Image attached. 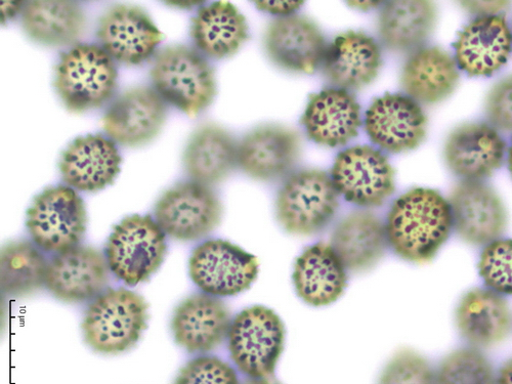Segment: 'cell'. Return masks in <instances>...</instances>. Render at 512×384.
Wrapping results in <instances>:
<instances>
[{
  "label": "cell",
  "instance_id": "obj_1",
  "mask_svg": "<svg viewBox=\"0 0 512 384\" xmlns=\"http://www.w3.org/2000/svg\"><path fill=\"white\" fill-rule=\"evenodd\" d=\"M389 247L405 262H432L453 229L448 200L438 191L414 188L392 204L386 221Z\"/></svg>",
  "mask_w": 512,
  "mask_h": 384
},
{
  "label": "cell",
  "instance_id": "obj_2",
  "mask_svg": "<svg viewBox=\"0 0 512 384\" xmlns=\"http://www.w3.org/2000/svg\"><path fill=\"white\" fill-rule=\"evenodd\" d=\"M148 304L126 288H108L89 305L81 324L95 352L117 355L134 348L147 327Z\"/></svg>",
  "mask_w": 512,
  "mask_h": 384
},
{
  "label": "cell",
  "instance_id": "obj_3",
  "mask_svg": "<svg viewBox=\"0 0 512 384\" xmlns=\"http://www.w3.org/2000/svg\"><path fill=\"white\" fill-rule=\"evenodd\" d=\"M153 89L189 117L207 109L217 95L215 69L198 51L186 46L165 48L150 72Z\"/></svg>",
  "mask_w": 512,
  "mask_h": 384
},
{
  "label": "cell",
  "instance_id": "obj_4",
  "mask_svg": "<svg viewBox=\"0 0 512 384\" xmlns=\"http://www.w3.org/2000/svg\"><path fill=\"white\" fill-rule=\"evenodd\" d=\"M339 197L330 175L319 169L298 170L287 177L278 191L277 220L291 235H318L335 219Z\"/></svg>",
  "mask_w": 512,
  "mask_h": 384
},
{
  "label": "cell",
  "instance_id": "obj_5",
  "mask_svg": "<svg viewBox=\"0 0 512 384\" xmlns=\"http://www.w3.org/2000/svg\"><path fill=\"white\" fill-rule=\"evenodd\" d=\"M114 60L99 46L80 45L61 55L54 87L73 113L101 108L117 88Z\"/></svg>",
  "mask_w": 512,
  "mask_h": 384
},
{
  "label": "cell",
  "instance_id": "obj_6",
  "mask_svg": "<svg viewBox=\"0 0 512 384\" xmlns=\"http://www.w3.org/2000/svg\"><path fill=\"white\" fill-rule=\"evenodd\" d=\"M286 331L278 314L264 306L244 309L232 320L228 347L232 362L248 378H269L284 352Z\"/></svg>",
  "mask_w": 512,
  "mask_h": 384
},
{
  "label": "cell",
  "instance_id": "obj_7",
  "mask_svg": "<svg viewBox=\"0 0 512 384\" xmlns=\"http://www.w3.org/2000/svg\"><path fill=\"white\" fill-rule=\"evenodd\" d=\"M166 235L149 215H134L113 228L105 249L110 271L128 286L147 281L161 266Z\"/></svg>",
  "mask_w": 512,
  "mask_h": 384
},
{
  "label": "cell",
  "instance_id": "obj_8",
  "mask_svg": "<svg viewBox=\"0 0 512 384\" xmlns=\"http://www.w3.org/2000/svg\"><path fill=\"white\" fill-rule=\"evenodd\" d=\"M88 215L78 193L68 186L49 188L35 197L27 210L26 226L42 251L60 253L80 245Z\"/></svg>",
  "mask_w": 512,
  "mask_h": 384
},
{
  "label": "cell",
  "instance_id": "obj_9",
  "mask_svg": "<svg viewBox=\"0 0 512 384\" xmlns=\"http://www.w3.org/2000/svg\"><path fill=\"white\" fill-rule=\"evenodd\" d=\"M154 217L166 236L183 242L198 241L219 227L223 204L211 186L183 182L163 193L155 205Z\"/></svg>",
  "mask_w": 512,
  "mask_h": 384
},
{
  "label": "cell",
  "instance_id": "obj_10",
  "mask_svg": "<svg viewBox=\"0 0 512 384\" xmlns=\"http://www.w3.org/2000/svg\"><path fill=\"white\" fill-rule=\"evenodd\" d=\"M330 178L339 196L361 209L381 207L396 191L395 169L389 158L370 146L340 152Z\"/></svg>",
  "mask_w": 512,
  "mask_h": 384
},
{
  "label": "cell",
  "instance_id": "obj_11",
  "mask_svg": "<svg viewBox=\"0 0 512 384\" xmlns=\"http://www.w3.org/2000/svg\"><path fill=\"white\" fill-rule=\"evenodd\" d=\"M192 281L203 293L216 297L236 296L255 282L260 264L254 255L222 239L197 246L190 258Z\"/></svg>",
  "mask_w": 512,
  "mask_h": 384
},
{
  "label": "cell",
  "instance_id": "obj_12",
  "mask_svg": "<svg viewBox=\"0 0 512 384\" xmlns=\"http://www.w3.org/2000/svg\"><path fill=\"white\" fill-rule=\"evenodd\" d=\"M453 229L464 242L488 245L505 233L507 210L496 190L484 181L462 180L448 199Z\"/></svg>",
  "mask_w": 512,
  "mask_h": 384
},
{
  "label": "cell",
  "instance_id": "obj_13",
  "mask_svg": "<svg viewBox=\"0 0 512 384\" xmlns=\"http://www.w3.org/2000/svg\"><path fill=\"white\" fill-rule=\"evenodd\" d=\"M365 130L381 150L401 154L418 148L428 133V117L421 105L404 94L375 99L365 114Z\"/></svg>",
  "mask_w": 512,
  "mask_h": 384
},
{
  "label": "cell",
  "instance_id": "obj_14",
  "mask_svg": "<svg viewBox=\"0 0 512 384\" xmlns=\"http://www.w3.org/2000/svg\"><path fill=\"white\" fill-rule=\"evenodd\" d=\"M110 272L100 250L78 245L57 253L49 262L46 287L64 303L90 302L106 290Z\"/></svg>",
  "mask_w": 512,
  "mask_h": 384
},
{
  "label": "cell",
  "instance_id": "obj_15",
  "mask_svg": "<svg viewBox=\"0 0 512 384\" xmlns=\"http://www.w3.org/2000/svg\"><path fill=\"white\" fill-rule=\"evenodd\" d=\"M301 153V137L291 128L262 125L239 143L238 166L253 180L273 182L290 175Z\"/></svg>",
  "mask_w": 512,
  "mask_h": 384
},
{
  "label": "cell",
  "instance_id": "obj_16",
  "mask_svg": "<svg viewBox=\"0 0 512 384\" xmlns=\"http://www.w3.org/2000/svg\"><path fill=\"white\" fill-rule=\"evenodd\" d=\"M507 144L490 123H464L448 136L444 158L451 172L466 181H484L503 165Z\"/></svg>",
  "mask_w": 512,
  "mask_h": 384
},
{
  "label": "cell",
  "instance_id": "obj_17",
  "mask_svg": "<svg viewBox=\"0 0 512 384\" xmlns=\"http://www.w3.org/2000/svg\"><path fill=\"white\" fill-rule=\"evenodd\" d=\"M97 36L114 61L130 66L151 58L163 39L143 9L126 5L112 7L100 18Z\"/></svg>",
  "mask_w": 512,
  "mask_h": 384
},
{
  "label": "cell",
  "instance_id": "obj_18",
  "mask_svg": "<svg viewBox=\"0 0 512 384\" xmlns=\"http://www.w3.org/2000/svg\"><path fill=\"white\" fill-rule=\"evenodd\" d=\"M167 106L149 87L124 92L110 106L102 119L106 135L124 147H140L154 140L162 130Z\"/></svg>",
  "mask_w": 512,
  "mask_h": 384
},
{
  "label": "cell",
  "instance_id": "obj_19",
  "mask_svg": "<svg viewBox=\"0 0 512 384\" xmlns=\"http://www.w3.org/2000/svg\"><path fill=\"white\" fill-rule=\"evenodd\" d=\"M264 45L276 66L304 74H312L322 67L328 49L316 23L297 14L274 20L265 32Z\"/></svg>",
  "mask_w": 512,
  "mask_h": 384
},
{
  "label": "cell",
  "instance_id": "obj_20",
  "mask_svg": "<svg viewBox=\"0 0 512 384\" xmlns=\"http://www.w3.org/2000/svg\"><path fill=\"white\" fill-rule=\"evenodd\" d=\"M459 70L469 76H491L509 60L512 32L503 15L476 18L458 33L454 44Z\"/></svg>",
  "mask_w": 512,
  "mask_h": 384
},
{
  "label": "cell",
  "instance_id": "obj_21",
  "mask_svg": "<svg viewBox=\"0 0 512 384\" xmlns=\"http://www.w3.org/2000/svg\"><path fill=\"white\" fill-rule=\"evenodd\" d=\"M308 138L327 147H344L359 135L361 106L355 96L338 88L325 89L310 97L302 117Z\"/></svg>",
  "mask_w": 512,
  "mask_h": 384
},
{
  "label": "cell",
  "instance_id": "obj_22",
  "mask_svg": "<svg viewBox=\"0 0 512 384\" xmlns=\"http://www.w3.org/2000/svg\"><path fill=\"white\" fill-rule=\"evenodd\" d=\"M229 308L221 298L194 294L174 313L172 330L176 343L189 353H209L228 339L232 324Z\"/></svg>",
  "mask_w": 512,
  "mask_h": 384
},
{
  "label": "cell",
  "instance_id": "obj_23",
  "mask_svg": "<svg viewBox=\"0 0 512 384\" xmlns=\"http://www.w3.org/2000/svg\"><path fill=\"white\" fill-rule=\"evenodd\" d=\"M121 161L112 140L102 135H88L74 140L63 152L60 172L68 187L82 192H97L115 181Z\"/></svg>",
  "mask_w": 512,
  "mask_h": 384
},
{
  "label": "cell",
  "instance_id": "obj_24",
  "mask_svg": "<svg viewBox=\"0 0 512 384\" xmlns=\"http://www.w3.org/2000/svg\"><path fill=\"white\" fill-rule=\"evenodd\" d=\"M382 53L371 36L349 31L328 46L322 68L334 88L346 91L368 87L379 74Z\"/></svg>",
  "mask_w": 512,
  "mask_h": 384
},
{
  "label": "cell",
  "instance_id": "obj_25",
  "mask_svg": "<svg viewBox=\"0 0 512 384\" xmlns=\"http://www.w3.org/2000/svg\"><path fill=\"white\" fill-rule=\"evenodd\" d=\"M292 279L297 295L315 308L336 303L349 280L345 264L333 247L324 242L309 246L298 256Z\"/></svg>",
  "mask_w": 512,
  "mask_h": 384
},
{
  "label": "cell",
  "instance_id": "obj_26",
  "mask_svg": "<svg viewBox=\"0 0 512 384\" xmlns=\"http://www.w3.org/2000/svg\"><path fill=\"white\" fill-rule=\"evenodd\" d=\"M330 245L348 271L367 272L381 261L389 247L386 223L371 210L352 211L334 227Z\"/></svg>",
  "mask_w": 512,
  "mask_h": 384
},
{
  "label": "cell",
  "instance_id": "obj_27",
  "mask_svg": "<svg viewBox=\"0 0 512 384\" xmlns=\"http://www.w3.org/2000/svg\"><path fill=\"white\" fill-rule=\"evenodd\" d=\"M456 326L473 348L497 346L512 332V311L505 298L487 288L468 291L456 309Z\"/></svg>",
  "mask_w": 512,
  "mask_h": 384
},
{
  "label": "cell",
  "instance_id": "obj_28",
  "mask_svg": "<svg viewBox=\"0 0 512 384\" xmlns=\"http://www.w3.org/2000/svg\"><path fill=\"white\" fill-rule=\"evenodd\" d=\"M459 79L454 57L439 47H422L411 53L401 72L404 92L420 105L447 100L457 89Z\"/></svg>",
  "mask_w": 512,
  "mask_h": 384
},
{
  "label": "cell",
  "instance_id": "obj_29",
  "mask_svg": "<svg viewBox=\"0 0 512 384\" xmlns=\"http://www.w3.org/2000/svg\"><path fill=\"white\" fill-rule=\"evenodd\" d=\"M438 8L429 0H394L383 3L378 16L382 45L395 53H413L434 33Z\"/></svg>",
  "mask_w": 512,
  "mask_h": 384
},
{
  "label": "cell",
  "instance_id": "obj_30",
  "mask_svg": "<svg viewBox=\"0 0 512 384\" xmlns=\"http://www.w3.org/2000/svg\"><path fill=\"white\" fill-rule=\"evenodd\" d=\"M238 146L217 124H204L190 138L184 165L192 181L211 186L226 180L238 165Z\"/></svg>",
  "mask_w": 512,
  "mask_h": 384
},
{
  "label": "cell",
  "instance_id": "obj_31",
  "mask_svg": "<svg viewBox=\"0 0 512 384\" xmlns=\"http://www.w3.org/2000/svg\"><path fill=\"white\" fill-rule=\"evenodd\" d=\"M191 35L205 56L222 60L234 56L249 38L245 17L229 2L200 8L192 19Z\"/></svg>",
  "mask_w": 512,
  "mask_h": 384
},
{
  "label": "cell",
  "instance_id": "obj_32",
  "mask_svg": "<svg viewBox=\"0 0 512 384\" xmlns=\"http://www.w3.org/2000/svg\"><path fill=\"white\" fill-rule=\"evenodd\" d=\"M21 18L26 34L49 47L72 46L87 28V17L80 5L64 0L26 2Z\"/></svg>",
  "mask_w": 512,
  "mask_h": 384
},
{
  "label": "cell",
  "instance_id": "obj_33",
  "mask_svg": "<svg viewBox=\"0 0 512 384\" xmlns=\"http://www.w3.org/2000/svg\"><path fill=\"white\" fill-rule=\"evenodd\" d=\"M49 262L32 242L5 245L0 253V285L6 295L22 297L46 285Z\"/></svg>",
  "mask_w": 512,
  "mask_h": 384
},
{
  "label": "cell",
  "instance_id": "obj_34",
  "mask_svg": "<svg viewBox=\"0 0 512 384\" xmlns=\"http://www.w3.org/2000/svg\"><path fill=\"white\" fill-rule=\"evenodd\" d=\"M436 384H497V376L491 361L479 349L461 348L442 360Z\"/></svg>",
  "mask_w": 512,
  "mask_h": 384
},
{
  "label": "cell",
  "instance_id": "obj_35",
  "mask_svg": "<svg viewBox=\"0 0 512 384\" xmlns=\"http://www.w3.org/2000/svg\"><path fill=\"white\" fill-rule=\"evenodd\" d=\"M377 384H436V370L419 353L402 349L384 366Z\"/></svg>",
  "mask_w": 512,
  "mask_h": 384
},
{
  "label": "cell",
  "instance_id": "obj_36",
  "mask_svg": "<svg viewBox=\"0 0 512 384\" xmlns=\"http://www.w3.org/2000/svg\"><path fill=\"white\" fill-rule=\"evenodd\" d=\"M479 271L489 289L512 295V240L499 239L488 244L482 252Z\"/></svg>",
  "mask_w": 512,
  "mask_h": 384
},
{
  "label": "cell",
  "instance_id": "obj_37",
  "mask_svg": "<svg viewBox=\"0 0 512 384\" xmlns=\"http://www.w3.org/2000/svg\"><path fill=\"white\" fill-rule=\"evenodd\" d=\"M173 384H241L237 371L216 356H200L190 360Z\"/></svg>",
  "mask_w": 512,
  "mask_h": 384
},
{
  "label": "cell",
  "instance_id": "obj_38",
  "mask_svg": "<svg viewBox=\"0 0 512 384\" xmlns=\"http://www.w3.org/2000/svg\"><path fill=\"white\" fill-rule=\"evenodd\" d=\"M485 113L498 132L512 134V74L493 85L485 101Z\"/></svg>",
  "mask_w": 512,
  "mask_h": 384
},
{
  "label": "cell",
  "instance_id": "obj_39",
  "mask_svg": "<svg viewBox=\"0 0 512 384\" xmlns=\"http://www.w3.org/2000/svg\"><path fill=\"white\" fill-rule=\"evenodd\" d=\"M461 6L476 18H484L502 15L509 8L510 3L496 2V0L495 2H462Z\"/></svg>",
  "mask_w": 512,
  "mask_h": 384
},
{
  "label": "cell",
  "instance_id": "obj_40",
  "mask_svg": "<svg viewBox=\"0 0 512 384\" xmlns=\"http://www.w3.org/2000/svg\"><path fill=\"white\" fill-rule=\"evenodd\" d=\"M304 2H256L260 11L276 16L277 19L296 15L304 6Z\"/></svg>",
  "mask_w": 512,
  "mask_h": 384
},
{
  "label": "cell",
  "instance_id": "obj_41",
  "mask_svg": "<svg viewBox=\"0 0 512 384\" xmlns=\"http://www.w3.org/2000/svg\"><path fill=\"white\" fill-rule=\"evenodd\" d=\"M26 2H2L0 3V12H2V22L14 19L19 14L22 15Z\"/></svg>",
  "mask_w": 512,
  "mask_h": 384
},
{
  "label": "cell",
  "instance_id": "obj_42",
  "mask_svg": "<svg viewBox=\"0 0 512 384\" xmlns=\"http://www.w3.org/2000/svg\"><path fill=\"white\" fill-rule=\"evenodd\" d=\"M497 384H512V358L505 362L499 370Z\"/></svg>",
  "mask_w": 512,
  "mask_h": 384
},
{
  "label": "cell",
  "instance_id": "obj_43",
  "mask_svg": "<svg viewBox=\"0 0 512 384\" xmlns=\"http://www.w3.org/2000/svg\"><path fill=\"white\" fill-rule=\"evenodd\" d=\"M353 9L360 11H371L377 8H381L383 3L381 2H350L348 3Z\"/></svg>",
  "mask_w": 512,
  "mask_h": 384
},
{
  "label": "cell",
  "instance_id": "obj_44",
  "mask_svg": "<svg viewBox=\"0 0 512 384\" xmlns=\"http://www.w3.org/2000/svg\"><path fill=\"white\" fill-rule=\"evenodd\" d=\"M242 384H281L272 377L269 378H248Z\"/></svg>",
  "mask_w": 512,
  "mask_h": 384
},
{
  "label": "cell",
  "instance_id": "obj_45",
  "mask_svg": "<svg viewBox=\"0 0 512 384\" xmlns=\"http://www.w3.org/2000/svg\"><path fill=\"white\" fill-rule=\"evenodd\" d=\"M199 2H178V3H168V5H174L176 7H180L181 9H187L186 7L194 8L195 6L201 5Z\"/></svg>",
  "mask_w": 512,
  "mask_h": 384
},
{
  "label": "cell",
  "instance_id": "obj_46",
  "mask_svg": "<svg viewBox=\"0 0 512 384\" xmlns=\"http://www.w3.org/2000/svg\"><path fill=\"white\" fill-rule=\"evenodd\" d=\"M507 164H508V169H509L510 175L512 177V141H511L509 148L507 149Z\"/></svg>",
  "mask_w": 512,
  "mask_h": 384
},
{
  "label": "cell",
  "instance_id": "obj_47",
  "mask_svg": "<svg viewBox=\"0 0 512 384\" xmlns=\"http://www.w3.org/2000/svg\"><path fill=\"white\" fill-rule=\"evenodd\" d=\"M511 32H512V29H511Z\"/></svg>",
  "mask_w": 512,
  "mask_h": 384
}]
</instances>
